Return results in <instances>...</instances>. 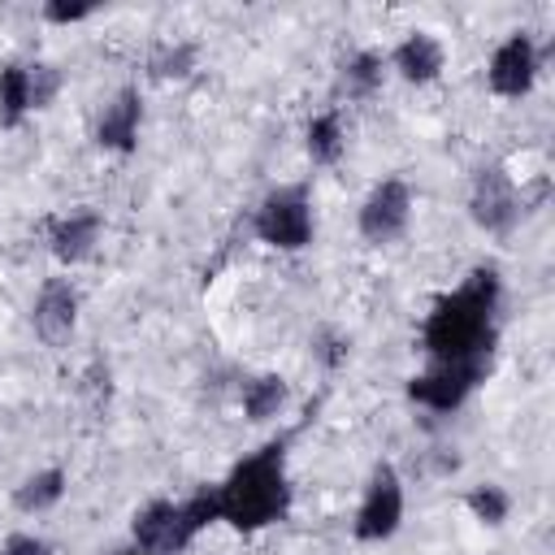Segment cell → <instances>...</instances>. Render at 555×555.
Masks as SVG:
<instances>
[{
	"mask_svg": "<svg viewBox=\"0 0 555 555\" xmlns=\"http://www.w3.org/2000/svg\"><path fill=\"white\" fill-rule=\"evenodd\" d=\"M286 382L278 373H260L243 386V416L247 421H273L282 408H286Z\"/></svg>",
	"mask_w": 555,
	"mask_h": 555,
	"instance_id": "e0dca14e",
	"label": "cell"
},
{
	"mask_svg": "<svg viewBox=\"0 0 555 555\" xmlns=\"http://www.w3.org/2000/svg\"><path fill=\"white\" fill-rule=\"evenodd\" d=\"M390 65L399 69V78H403V82L425 87V82H434V78L442 74L447 52H442V43H438L429 30H412V35L390 52Z\"/></svg>",
	"mask_w": 555,
	"mask_h": 555,
	"instance_id": "4fadbf2b",
	"label": "cell"
},
{
	"mask_svg": "<svg viewBox=\"0 0 555 555\" xmlns=\"http://www.w3.org/2000/svg\"><path fill=\"white\" fill-rule=\"evenodd\" d=\"M520 208H525L520 204V191H516V182H512V173L503 165L477 169L473 191H468V212H473V221L486 234H494V238L512 234L516 221H520Z\"/></svg>",
	"mask_w": 555,
	"mask_h": 555,
	"instance_id": "8992f818",
	"label": "cell"
},
{
	"mask_svg": "<svg viewBox=\"0 0 555 555\" xmlns=\"http://www.w3.org/2000/svg\"><path fill=\"white\" fill-rule=\"evenodd\" d=\"M30 113V95H26V65L9 61L0 69V126H17Z\"/></svg>",
	"mask_w": 555,
	"mask_h": 555,
	"instance_id": "ac0fdd59",
	"label": "cell"
},
{
	"mask_svg": "<svg viewBox=\"0 0 555 555\" xmlns=\"http://www.w3.org/2000/svg\"><path fill=\"white\" fill-rule=\"evenodd\" d=\"M30 325L52 347H61L74 334V325H78V291H74L69 278H48L39 286L35 308H30Z\"/></svg>",
	"mask_w": 555,
	"mask_h": 555,
	"instance_id": "9c48e42d",
	"label": "cell"
},
{
	"mask_svg": "<svg viewBox=\"0 0 555 555\" xmlns=\"http://www.w3.org/2000/svg\"><path fill=\"white\" fill-rule=\"evenodd\" d=\"M217 512L225 525L256 533L278 525L291 512V477H286V442H264L260 451L243 455L225 481H217Z\"/></svg>",
	"mask_w": 555,
	"mask_h": 555,
	"instance_id": "7a4b0ae2",
	"label": "cell"
},
{
	"mask_svg": "<svg viewBox=\"0 0 555 555\" xmlns=\"http://www.w3.org/2000/svg\"><path fill=\"white\" fill-rule=\"evenodd\" d=\"M195 43H160L156 52H152V61H147V69L156 74V78H186L191 69H195Z\"/></svg>",
	"mask_w": 555,
	"mask_h": 555,
	"instance_id": "ffe728a7",
	"label": "cell"
},
{
	"mask_svg": "<svg viewBox=\"0 0 555 555\" xmlns=\"http://www.w3.org/2000/svg\"><path fill=\"white\" fill-rule=\"evenodd\" d=\"M499 299L503 282L499 269L477 264L451 295L434 304L425 317L421 343L434 364H455V360H490L494 338H499Z\"/></svg>",
	"mask_w": 555,
	"mask_h": 555,
	"instance_id": "6da1fadb",
	"label": "cell"
},
{
	"mask_svg": "<svg viewBox=\"0 0 555 555\" xmlns=\"http://www.w3.org/2000/svg\"><path fill=\"white\" fill-rule=\"evenodd\" d=\"M382 74H386L382 56L369 52V48H360V52H351V56L343 61V69H338V87H343L351 100H369V95L382 87Z\"/></svg>",
	"mask_w": 555,
	"mask_h": 555,
	"instance_id": "9a60e30c",
	"label": "cell"
},
{
	"mask_svg": "<svg viewBox=\"0 0 555 555\" xmlns=\"http://www.w3.org/2000/svg\"><path fill=\"white\" fill-rule=\"evenodd\" d=\"M61 494H65V473H61V468H39V473H30V477L13 490V503H17V512L39 516V512L56 507Z\"/></svg>",
	"mask_w": 555,
	"mask_h": 555,
	"instance_id": "5bb4252c",
	"label": "cell"
},
{
	"mask_svg": "<svg viewBox=\"0 0 555 555\" xmlns=\"http://www.w3.org/2000/svg\"><path fill=\"white\" fill-rule=\"evenodd\" d=\"M56 91H61V69H56V65H48V61L26 65V95H30V113L48 108V104L56 100Z\"/></svg>",
	"mask_w": 555,
	"mask_h": 555,
	"instance_id": "44dd1931",
	"label": "cell"
},
{
	"mask_svg": "<svg viewBox=\"0 0 555 555\" xmlns=\"http://www.w3.org/2000/svg\"><path fill=\"white\" fill-rule=\"evenodd\" d=\"M251 230L260 243L278 247V251H299L312 243V195L308 186H273L256 212H251Z\"/></svg>",
	"mask_w": 555,
	"mask_h": 555,
	"instance_id": "3957f363",
	"label": "cell"
},
{
	"mask_svg": "<svg viewBox=\"0 0 555 555\" xmlns=\"http://www.w3.org/2000/svg\"><path fill=\"white\" fill-rule=\"evenodd\" d=\"M412 221V191L403 178H386L369 191V199L360 204V234L369 243H395L403 238Z\"/></svg>",
	"mask_w": 555,
	"mask_h": 555,
	"instance_id": "ba28073f",
	"label": "cell"
},
{
	"mask_svg": "<svg viewBox=\"0 0 555 555\" xmlns=\"http://www.w3.org/2000/svg\"><path fill=\"white\" fill-rule=\"evenodd\" d=\"M100 234H104V221H100V212H91V208H78V212H69V217L52 221V230H48V243H52V256H56L61 264H78V260H87V256L95 251Z\"/></svg>",
	"mask_w": 555,
	"mask_h": 555,
	"instance_id": "7c38bea8",
	"label": "cell"
},
{
	"mask_svg": "<svg viewBox=\"0 0 555 555\" xmlns=\"http://www.w3.org/2000/svg\"><path fill=\"white\" fill-rule=\"evenodd\" d=\"M130 533H134V546L147 555H182L186 551L182 516H178L173 499H152L147 507H139L130 520Z\"/></svg>",
	"mask_w": 555,
	"mask_h": 555,
	"instance_id": "30bf717a",
	"label": "cell"
},
{
	"mask_svg": "<svg viewBox=\"0 0 555 555\" xmlns=\"http://www.w3.org/2000/svg\"><path fill=\"white\" fill-rule=\"evenodd\" d=\"M0 555H52V546L43 538H35V533H13Z\"/></svg>",
	"mask_w": 555,
	"mask_h": 555,
	"instance_id": "cb8c5ba5",
	"label": "cell"
},
{
	"mask_svg": "<svg viewBox=\"0 0 555 555\" xmlns=\"http://www.w3.org/2000/svg\"><path fill=\"white\" fill-rule=\"evenodd\" d=\"M347 351H351V343L338 330H317L312 334V356H317L321 369H338L347 360Z\"/></svg>",
	"mask_w": 555,
	"mask_h": 555,
	"instance_id": "7402d4cb",
	"label": "cell"
},
{
	"mask_svg": "<svg viewBox=\"0 0 555 555\" xmlns=\"http://www.w3.org/2000/svg\"><path fill=\"white\" fill-rule=\"evenodd\" d=\"M403 525V477L395 464H377L369 486H364V499L356 507V538L360 542H386L395 538Z\"/></svg>",
	"mask_w": 555,
	"mask_h": 555,
	"instance_id": "277c9868",
	"label": "cell"
},
{
	"mask_svg": "<svg viewBox=\"0 0 555 555\" xmlns=\"http://www.w3.org/2000/svg\"><path fill=\"white\" fill-rule=\"evenodd\" d=\"M490 360H455V364H434L429 373H416L408 382V399L429 408V412H455L464 399L486 382Z\"/></svg>",
	"mask_w": 555,
	"mask_h": 555,
	"instance_id": "5b68a950",
	"label": "cell"
},
{
	"mask_svg": "<svg viewBox=\"0 0 555 555\" xmlns=\"http://www.w3.org/2000/svg\"><path fill=\"white\" fill-rule=\"evenodd\" d=\"M117 555H147V551H139V546H134V551H117Z\"/></svg>",
	"mask_w": 555,
	"mask_h": 555,
	"instance_id": "d4e9b609",
	"label": "cell"
},
{
	"mask_svg": "<svg viewBox=\"0 0 555 555\" xmlns=\"http://www.w3.org/2000/svg\"><path fill=\"white\" fill-rule=\"evenodd\" d=\"M139 121H143V100H139L134 87H121V91L100 108V117H95V143H100L104 152L126 156V152H134V143H139Z\"/></svg>",
	"mask_w": 555,
	"mask_h": 555,
	"instance_id": "8fae6325",
	"label": "cell"
},
{
	"mask_svg": "<svg viewBox=\"0 0 555 555\" xmlns=\"http://www.w3.org/2000/svg\"><path fill=\"white\" fill-rule=\"evenodd\" d=\"M95 13V4H65V0H48L43 4V17L56 22V26H74V22H87Z\"/></svg>",
	"mask_w": 555,
	"mask_h": 555,
	"instance_id": "603a6c76",
	"label": "cell"
},
{
	"mask_svg": "<svg viewBox=\"0 0 555 555\" xmlns=\"http://www.w3.org/2000/svg\"><path fill=\"white\" fill-rule=\"evenodd\" d=\"M464 507H468V512H473V520H481V525H503V520H507V512H512V499H507V490H503V486L481 481V486H473V490L464 494Z\"/></svg>",
	"mask_w": 555,
	"mask_h": 555,
	"instance_id": "d6986e66",
	"label": "cell"
},
{
	"mask_svg": "<svg viewBox=\"0 0 555 555\" xmlns=\"http://www.w3.org/2000/svg\"><path fill=\"white\" fill-rule=\"evenodd\" d=\"M538 69H542V52H538L533 35L516 30V35H507V39L494 48L490 69H486V82H490L494 95H503V100H520V95L533 91Z\"/></svg>",
	"mask_w": 555,
	"mask_h": 555,
	"instance_id": "52a82bcc",
	"label": "cell"
},
{
	"mask_svg": "<svg viewBox=\"0 0 555 555\" xmlns=\"http://www.w3.org/2000/svg\"><path fill=\"white\" fill-rule=\"evenodd\" d=\"M343 147H347V126H343V117H338L334 108L317 113V117L308 121V156H312V165H334V160L343 156Z\"/></svg>",
	"mask_w": 555,
	"mask_h": 555,
	"instance_id": "2e32d148",
	"label": "cell"
}]
</instances>
